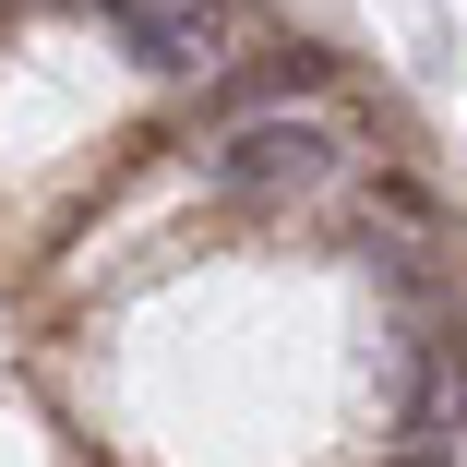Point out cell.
<instances>
[{
    "label": "cell",
    "instance_id": "cell-4",
    "mask_svg": "<svg viewBox=\"0 0 467 467\" xmlns=\"http://www.w3.org/2000/svg\"><path fill=\"white\" fill-rule=\"evenodd\" d=\"M396 467H443V443H408V455H396Z\"/></svg>",
    "mask_w": 467,
    "mask_h": 467
},
{
    "label": "cell",
    "instance_id": "cell-1",
    "mask_svg": "<svg viewBox=\"0 0 467 467\" xmlns=\"http://www.w3.org/2000/svg\"><path fill=\"white\" fill-rule=\"evenodd\" d=\"M204 180L240 204H288V192H324L336 180V132L324 120H240L204 144Z\"/></svg>",
    "mask_w": 467,
    "mask_h": 467
},
{
    "label": "cell",
    "instance_id": "cell-2",
    "mask_svg": "<svg viewBox=\"0 0 467 467\" xmlns=\"http://www.w3.org/2000/svg\"><path fill=\"white\" fill-rule=\"evenodd\" d=\"M109 36H120L132 72H156V84H216V72H228V36H240V0H120Z\"/></svg>",
    "mask_w": 467,
    "mask_h": 467
},
{
    "label": "cell",
    "instance_id": "cell-3",
    "mask_svg": "<svg viewBox=\"0 0 467 467\" xmlns=\"http://www.w3.org/2000/svg\"><path fill=\"white\" fill-rule=\"evenodd\" d=\"M336 84V48H312V36H275L264 60H240V72H216L204 84V120H264V109H300V97H324Z\"/></svg>",
    "mask_w": 467,
    "mask_h": 467
}]
</instances>
